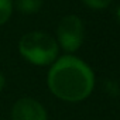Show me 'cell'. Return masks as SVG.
I'll list each match as a JSON object with an SVG mask.
<instances>
[{"mask_svg":"<svg viewBox=\"0 0 120 120\" xmlns=\"http://www.w3.org/2000/svg\"><path fill=\"white\" fill-rule=\"evenodd\" d=\"M4 85H6V79H4V76H3V74L0 72V92L3 90V88H4Z\"/></svg>","mask_w":120,"mask_h":120,"instance_id":"obj_8","label":"cell"},{"mask_svg":"<svg viewBox=\"0 0 120 120\" xmlns=\"http://www.w3.org/2000/svg\"><path fill=\"white\" fill-rule=\"evenodd\" d=\"M82 2L93 10H102V9H106L112 3V0H82Z\"/></svg>","mask_w":120,"mask_h":120,"instance_id":"obj_7","label":"cell"},{"mask_svg":"<svg viewBox=\"0 0 120 120\" xmlns=\"http://www.w3.org/2000/svg\"><path fill=\"white\" fill-rule=\"evenodd\" d=\"M56 35L59 45L67 52L76 51L82 45L85 37L82 20L75 14H68L62 17L56 28Z\"/></svg>","mask_w":120,"mask_h":120,"instance_id":"obj_3","label":"cell"},{"mask_svg":"<svg viewBox=\"0 0 120 120\" xmlns=\"http://www.w3.org/2000/svg\"><path fill=\"white\" fill-rule=\"evenodd\" d=\"M47 82L49 90L61 100L81 102L92 93L95 76L82 59L65 55L54 62Z\"/></svg>","mask_w":120,"mask_h":120,"instance_id":"obj_1","label":"cell"},{"mask_svg":"<svg viewBox=\"0 0 120 120\" xmlns=\"http://www.w3.org/2000/svg\"><path fill=\"white\" fill-rule=\"evenodd\" d=\"M13 13V2L11 0H0V26H3Z\"/></svg>","mask_w":120,"mask_h":120,"instance_id":"obj_6","label":"cell"},{"mask_svg":"<svg viewBox=\"0 0 120 120\" xmlns=\"http://www.w3.org/2000/svg\"><path fill=\"white\" fill-rule=\"evenodd\" d=\"M58 42L47 33L31 31L21 37L19 51L24 59L40 67L52 64L58 55Z\"/></svg>","mask_w":120,"mask_h":120,"instance_id":"obj_2","label":"cell"},{"mask_svg":"<svg viewBox=\"0 0 120 120\" xmlns=\"http://www.w3.org/2000/svg\"><path fill=\"white\" fill-rule=\"evenodd\" d=\"M42 6V0H16V7L23 14H34Z\"/></svg>","mask_w":120,"mask_h":120,"instance_id":"obj_5","label":"cell"},{"mask_svg":"<svg viewBox=\"0 0 120 120\" xmlns=\"http://www.w3.org/2000/svg\"><path fill=\"white\" fill-rule=\"evenodd\" d=\"M13 120H47V112L44 106L33 98L19 99L11 109Z\"/></svg>","mask_w":120,"mask_h":120,"instance_id":"obj_4","label":"cell"}]
</instances>
